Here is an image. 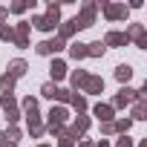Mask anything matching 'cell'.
I'll return each instance as SVG.
<instances>
[{"label": "cell", "mask_w": 147, "mask_h": 147, "mask_svg": "<svg viewBox=\"0 0 147 147\" xmlns=\"http://www.w3.org/2000/svg\"><path fill=\"white\" fill-rule=\"evenodd\" d=\"M0 87H3L6 92H12V87H15V78L9 75V72H6V75H3V78H0Z\"/></svg>", "instance_id": "obj_20"}, {"label": "cell", "mask_w": 147, "mask_h": 147, "mask_svg": "<svg viewBox=\"0 0 147 147\" xmlns=\"http://www.w3.org/2000/svg\"><path fill=\"white\" fill-rule=\"evenodd\" d=\"M69 101H72V107H75L78 113H84V110H87V101H84V95H72Z\"/></svg>", "instance_id": "obj_18"}, {"label": "cell", "mask_w": 147, "mask_h": 147, "mask_svg": "<svg viewBox=\"0 0 147 147\" xmlns=\"http://www.w3.org/2000/svg\"><path fill=\"white\" fill-rule=\"evenodd\" d=\"M75 29H81L75 18H72V20H66V23L61 26V40H63V38H69V35H72V32H75Z\"/></svg>", "instance_id": "obj_13"}, {"label": "cell", "mask_w": 147, "mask_h": 147, "mask_svg": "<svg viewBox=\"0 0 147 147\" xmlns=\"http://www.w3.org/2000/svg\"><path fill=\"white\" fill-rule=\"evenodd\" d=\"M115 147H133V141H130V138H118V141H115Z\"/></svg>", "instance_id": "obj_24"}, {"label": "cell", "mask_w": 147, "mask_h": 147, "mask_svg": "<svg viewBox=\"0 0 147 147\" xmlns=\"http://www.w3.org/2000/svg\"><path fill=\"white\" fill-rule=\"evenodd\" d=\"M32 23H35L40 32H49V29H55V26H58V6H55V3H49V15H46V18H35Z\"/></svg>", "instance_id": "obj_1"}, {"label": "cell", "mask_w": 147, "mask_h": 147, "mask_svg": "<svg viewBox=\"0 0 147 147\" xmlns=\"http://www.w3.org/2000/svg\"><path fill=\"white\" fill-rule=\"evenodd\" d=\"M124 43H127V35H121V32H110L104 38V46H124Z\"/></svg>", "instance_id": "obj_8"}, {"label": "cell", "mask_w": 147, "mask_h": 147, "mask_svg": "<svg viewBox=\"0 0 147 147\" xmlns=\"http://www.w3.org/2000/svg\"><path fill=\"white\" fill-rule=\"evenodd\" d=\"M127 35H130V38H136V43H138V46H147V35H144V26H141V23H133Z\"/></svg>", "instance_id": "obj_7"}, {"label": "cell", "mask_w": 147, "mask_h": 147, "mask_svg": "<svg viewBox=\"0 0 147 147\" xmlns=\"http://www.w3.org/2000/svg\"><path fill=\"white\" fill-rule=\"evenodd\" d=\"M58 49H63V40H61V38H55V40H40V43H38V55H52V52H58Z\"/></svg>", "instance_id": "obj_4"}, {"label": "cell", "mask_w": 147, "mask_h": 147, "mask_svg": "<svg viewBox=\"0 0 147 147\" xmlns=\"http://www.w3.org/2000/svg\"><path fill=\"white\" fill-rule=\"evenodd\" d=\"M40 147H49V144H40Z\"/></svg>", "instance_id": "obj_25"}, {"label": "cell", "mask_w": 147, "mask_h": 147, "mask_svg": "<svg viewBox=\"0 0 147 147\" xmlns=\"http://www.w3.org/2000/svg\"><path fill=\"white\" fill-rule=\"evenodd\" d=\"M3 110L9 113V121H15V118H18V107H15V98H12V92H6V95H3Z\"/></svg>", "instance_id": "obj_9"}, {"label": "cell", "mask_w": 147, "mask_h": 147, "mask_svg": "<svg viewBox=\"0 0 147 147\" xmlns=\"http://www.w3.org/2000/svg\"><path fill=\"white\" fill-rule=\"evenodd\" d=\"M90 49H87V55H92V58H98V55H104V43L101 40H95V43H87Z\"/></svg>", "instance_id": "obj_17"}, {"label": "cell", "mask_w": 147, "mask_h": 147, "mask_svg": "<svg viewBox=\"0 0 147 147\" xmlns=\"http://www.w3.org/2000/svg\"><path fill=\"white\" fill-rule=\"evenodd\" d=\"M0 38H3V40H12V38H15V29H12V26H0Z\"/></svg>", "instance_id": "obj_22"}, {"label": "cell", "mask_w": 147, "mask_h": 147, "mask_svg": "<svg viewBox=\"0 0 147 147\" xmlns=\"http://www.w3.org/2000/svg\"><path fill=\"white\" fill-rule=\"evenodd\" d=\"M69 55L75 58V61H78V58H87V43H75V46L69 49Z\"/></svg>", "instance_id": "obj_16"}, {"label": "cell", "mask_w": 147, "mask_h": 147, "mask_svg": "<svg viewBox=\"0 0 147 147\" xmlns=\"http://www.w3.org/2000/svg\"><path fill=\"white\" fill-rule=\"evenodd\" d=\"M101 9H104V15H107L110 20H121V18H127V6H118V3H101Z\"/></svg>", "instance_id": "obj_2"}, {"label": "cell", "mask_w": 147, "mask_h": 147, "mask_svg": "<svg viewBox=\"0 0 147 147\" xmlns=\"http://www.w3.org/2000/svg\"><path fill=\"white\" fill-rule=\"evenodd\" d=\"M49 72H52V78L58 81V78H63V75H66V63H63V61H52Z\"/></svg>", "instance_id": "obj_11"}, {"label": "cell", "mask_w": 147, "mask_h": 147, "mask_svg": "<svg viewBox=\"0 0 147 147\" xmlns=\"http://www.w3.org/2000/svg\"><path fill=\"white\" fill-rule=\"evenodd\" d=\"M104 90V78L98 75H87V84L81 87V92H101Z\"/></svg>", "instance_id": "obj_5"}, {"label": "cell", "mask_w": 147, "mask_h": 147, "mask_svg": "<svg viewBox=\"0 0 147 147\" xmlns=\"http://www.w3.org/2000/svg\"><path fill=\"white\" fill-rule=\"evenodd\" d=\"M136 98H138V92H136V90H130V87H124V90L115 95V107H127V104H130V101H136Z\"/></svg>", "instance_id": "obj_6"}, {"label": "cell", "mask_w": 147, "mask_h": 147, "mask_svg": "<svg viewBox=\"0 0 147 147\" xmlns=\"http://www.w3.org/2000/svg\"><path fill=\"white\" fill-rule=\"evenodd\" d=\"M133 118H147V107H144V101H138V104L133 107Z\"/></svg>", "instance_id": "obj_19"}, {"label": "cell", "mask_w": 147, "mask_h": 147, "mask_svg": "<svg viewBox=\"0 0 147 147\" xmlns=\"http://www.w3.org/2000/svg\"><path fill=\"white\" fill-rule=\"evenodd\" d=\"M23 72H26V61H20V58H18V61H12V63H9V75H12V78L23 75Z\"/></svg>", "instance_id": "obj_10"}, {"label": "cell", "mask_w": 147, "mask_h": 147, "mask_svg": "<svg viewBox=\"0 0 147 147\" xmlns=\"http://www.w3.org/2000/svg\"><path fill=\"white\" fill-rule=\"evenodd\" d=\"M95 115H98L101 121L110 124V118H113V107H110V104H98V107H95Z\"/></svg>", "instance_id": "obj_12"}, {"label": "cell", "mask_w": 147, "mask_h": 147, "mask_svg": "<svg viewBox=\"0 0 147 147\" xmlns=\"http://www.w3.org/2000/svg\"><path fill=\"white\" fill-rule=\"evenodd\" d=\"M87 84V72L81 69V72H72V87H75V90H81Z\"/></svg>", "instance_id": "obj_15"}, {"label": "cell", "mask_w": 147, "mask_h": 147, "mask_svg": "<svg viewBox=\"0 0 147 147\" xmlns=\"http://www.w3.org/2000/svg\"><path fill=\"white\" fill-rule=\"evenodd\" d=\"M113 127H115V130H121V133H127V130H130V118H121V121H118V124H113Z\"/></svg>", "instance_id": "obj_23"}, {"label": "cell", "mask_w": 147, "mask_h": 147, "mask_svg": "<svg viewBox=\"0 0 147 147\" xmlns=\"http://www.w3.org/2000/svg\"><path fill=\"white\" fill-rule=\"evenodd\" d=\"M40 92H43L46 98H58V87H55V84H43V90H40Z\"/></svg>", "instance_id": "obj_21"}, {"label": "cell", "mask_w": 147, "mask_h": 147, "mask_svg": "<svg viewBox=\"0 0 147 147\" xmlns=\"http://www.w3.org/2000/svg\"><path fill=\"white\" fill-rule=\"evenodd\" d=\"M130 75H133V69H130L127 63H121V66L115 69V78H118L121 84H127V81H130Z\"/></svg>", "instance_id": "obj_14"}, {"label": "cell", "mask_w": 147, "mask_h": 147, "mask_svg": "<svg viewBox=\"0 0 147 147\" xmlns=\"http://www.w3.org/2000/svg\"><path fill=\"white\" fill-rule=\"evenodd\" d=\"M78 20V26L84 29V26H92V20H95V3H87L84 9H81V18H75Z\"/></svg>", "instance_id": "obj_3"}]
</instances>
